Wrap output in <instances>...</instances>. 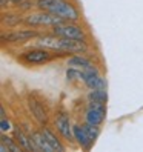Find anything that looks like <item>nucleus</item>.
<instances>
[{"label": "nucleus", "instance_id": "1", "mask_svg": "<svg viewBox=\"0 0 143 152\" xmlns=\"http://www.w3.org/2000/svg\"><path fill=\"white\" fill-rule=\"evenodd\" d=\"M57 56L63 57V56H69V54L68 52H62V51L57 52V51H51V49H46V48L37 46V48H32V49L22 52L19 60L26 63V65H45Z\"/></svg>", "mask_w": 143, "mask_h": 152}, {"label": "nucleus", "instance_id": "2", "mask_svg": "<svg viewBox=\"0 0 143 152\" xmlns=\"http://www.w3.org/2000/svg\"><path fill=\"white\" fill-rule=\"evenodd\" d=\"M63 22H65L63 19H60V17L51 14L48 11H42V10L37 12H29L23 19V23L28 26H32V28H37V26H56Z\"/></svg>", "mask_w": 143, "mask_h": 152}, {"label": "nucleus", "instance_id": "3", "mask_svg": "<svg viewBox=\"0 0 143 152\" xmlns=\"http://www.w3.org/2000/svg\"><path fill=\"white\" fill-rule=\"evenodd\" d=\"M52 34L65 39H74V40H86V34L82 26L76 25V22H63L56 26H52Z\"/></svg>", "mask_w": 143, "mask_h": 152}, {"label": "nucleus", "instance_id": "4", "mask_svg": "<svg viewBox=\"0 0 143 152\" xmlns=\"http://www.w3.org/2000/svg\"><path fill=\"white\" fill-rule=\"evenodd\" d=\"M85 118H86V123L100 126V124L105 121V118H106V103L89 100Z\"/></svg>", "mask_w": 143, "mask_h": 152}, {"label": "nucleus", "instance_id": "5", "mask_svg": "<svg viewBox=\"0 0 143 152\" xmlns=\"http://www.w3.org/2000/svg\"><path fill=\"white\" fill-rule=\"evenodd\" d=\"M39 32L35 29H14L8 34H2V40L5 43H25L28 40H32V39H37L39 37Z\"/></svg>", "mask_w": 143, "mask_h": 152}, {"label": "nucleus", "instance_id": "6", "mask_svg": "<svg viewBox=\"0 0 143 152\" xmlns=\"http://www.w3.org/2000/svg\"><path fill=\"white\" fill-rule=\"evenodd\" d=\"M82 71H83V83L88 86V89H106V80L95 66Z\"/></svg>", "mask_w": 143, "mask_h": 152}, {"label": "nucleus", "instance_id": "7", "mask_svg": "<svg viewBox=\"0 0 143 152\" xmlns=\"http://www.w3.org/2000/svg\"><path fill=\"white\" fill-rule=\"evenodd\" d=\"M56 128L60 132V135L63 137L66 141L74 140V126H71L69 118L65 112H60L56 117Z\"/></svg>", "mask_w": 143, "mask_h": 152}, {"label": "nucleus", "instance_id": "8", "mask_svg": "<svg viewBox=\"0 0 143 152\" xmlns=\"http://www.w3.org/2000/svg\"><path fill=\"white\" fill-rule=\"evenodd\" d=\"M28 108L32 114V117L35 118V121L40 123V124H45L48 120V112L46 109L43 108V104L40 102H37L34 97H29L28 98Z\"/></svg>", "mask_w": 143, "mask_h": 152}, {"label": "nucleus", "instance_id": "9", "mask_svg": "<svg viewBox=\"0 0 143 152\" xmlns=\"http://www.w3.org/2000/svg\"><path fill=\"white\" fill-rule=\"evenodd\" d=\"M29 138H31V143H32V149L34 151H45V152H52V146L49 145V141L45 138V135L37 131H34L32 134H29Z\"/></svg>", "mask_w": 143, "mask_h": 152}, {"label": "nucleus", "instance_id": "10", "mask_svg": "<svg viewBox=\"0 0 143 152\" xmlns=\"http://www.w3.org/2000/svg\"><path fill=\"white\" fill-rule=\"evenodd\" d=\"M74 140L77 141V145L82 149H85V151L91 149V143H89V138L86 135V131L83 126H74Z\"/></svg>", "mask_w": 143, "mask_h": 152}, {"label": "nucleus", "instance_id": "11", "mask_svg": "<svg viewBox=\"0 0 143 152\" xmlns=\"http://www.w3.org/2000/svg\"><path fill=\"white\" fill-rule=\"evenodd\" d=\"M68 66L71 68H77V69H88V68H92L94 63L89 58L80 56V54H76L73 57L68 58Z\"/></svg>", "mask_w": 143, "mask_h": 152}, {"label": "nucleus", "instance_id": "12", "mask_svg": "<svg viewBox=\"0 0 143 152\" xmlns=\"http://www.w3.org/2000/svg\"><path fill=\"white\" fill-rule=\"evenodd\" d=\"M14 137H15V141L19 143L23 149H26V151H34L29 135H26V134L22 131L20 126H14Z\"/></svg>", "mask_w": 143, "mask_h": 152}, {"label": "nucleus", "instance_id": "13", "mask_svg": "<svg viewBox=\"0 0 143 152\" xmlns=\"http://www.w3.org/2000/svg\"><path fill=\"white\" fill-rule=\"evenodd\" d=\"M40 131H42V134L45 135V138L49 141V145L52 146V149H54V151H65V146L62 145L60 140L57 138V135H56V134L52 132L49 128H46V126L43 124V128H42Z\"/></svg>", "mask_w": 143, "mask_h": 152}, {"label": "nucleus", "instance_id": "14", "mask_svg": "<svg viewBox=\"0 0 143 152\" xmlns=\"http://www.w3.org/2000/svg\"><path fill=\"white\" fill-rule=\"evenodd\" d=\"M88 100H94V102H108V92L106 89H89L88 92Z\"/></svg>", "mask_w": 143, "mask_h": 152}, {"label": "nucleus", "instance_id": "15", "mask_svg": "<svg viewBox=\"0 0 143 152\" xmlns=\"http://www.w3.org/2000/svg\"><path fill=\"white\" fill-rule=\"evenodd\" d=\"M62 0H37L35 2V6L42 11H48V12H52L59 6V3Z\"/></svg>", "mask_w": 143, "mask_h": 152}, {"label": "nucleus", "instance_id": "16", "mask_svg": "<svg viewBox=\"0 0 143 152\" xmlns=\"http://www.w3.org/2000/svg\"><path fill=\"white\" fill-rule=\"evenodd\" d=\"M83 128L86 131V135L89 138V143H91V146H92L95 143V140H97V137H99V134H100V128L97 126V124H91V123L83 124Z\"/></svg>", "mask_w": 143, "mask_h": 152}, {"label": "nucleus", "instance_id": "17", "mask_svg": "<svg viewBox=\"0 0 143 152\" xmlns=\"http://www.w3.org/2000/svg\"><path fill=\"white\" fill-rule=\"evenodd\" d=\"M23 19L19 14H2V23L5 26H10V28H14L19 23H22Z\"/></svg>", "mask_w": 143, "mask_h": 152}, {"label": "nucleus", "instance_id": "18", "mask_svg": "<svg viewBox=\"0 0 143 152\" xmlns=\"http://www.w3.org/2000/svg\"><path fill=\"white\" fill-rule=\"evenodd\" d=\"M0 143L6 145L8 148H10V151H12V152H20V151L23 149L15 140H11L10 137H6V134H5V132H2V140H0Z\"/></svg>", "mask_w": 143, "mask_h": 152}, {"label": "nucleus", "instance_id": "19", "mask_svg": "<svg viewBox=\"0 0 143 152\" xmlns=\"http://www.w3.org/2000/svg\"><path fill=\"white\" fill-rule=\"evenodd\" d=\"M66 78H68V82H77V80H82L83 82V71L69 66L66 71Z\"/></svg>", "mask_w": 143, "mask_h": 152}, {"label": "nucleus", "instance_id": "20", "mask_svg": "<svg viewBox=\"0 0 143 152\" xmlns=\"http://www.w3.org/2000/svg\"><path fill=\"white\" fill-rule=\"evenodd\" d=\"M32 5H34V3L31 2V0H25V2H22L20 5H17V8H19L20 11H26V10H31Z\"/></svg>", "mask_w": 143, "mask_h": 152}, {"label": "nucleus", "instance_id": "21", "mask_svg": "<svg viewBox=\"0 0 143 152\" xmlns=\"http://www.w3.org/2000/svg\"><path fill=\"white\" fill-rule=\"evenodd\" d=\"M11 128V123L8 118H2L0 120V129H2V132H6V131H10Z\"/></svg>", "mask_w": 143, "mask_h": 152}, {"label": "nucleus", "instance_id": "22", "mask_svg": "<svg viewBox=\"0 0 143 152\" xmlns=\"http://www.w3.org/2000/svg\"><path fill=\"white\" fill-rule=\"evenodd\" d=\"M10 5H12L11 0H2V8H3V10H5L6 6H10Z\"/></svg>", "mask_w": 143, "mask_h": 152}, {"label": "nucleus", "instance_id": "23", "mask_svg": "<svg viewBox=\"0 0 143 152\" xmlns=\"http://www.w3.org/2000/svg\"><path fill=\"white\" fill-rule=\"evenodd\" d=\"M0 114H2V118H6V112H5V108H3V106L0 108Z\"/></svg>", "mask_w": 143, "mask_h": 152}, {"label": "nucleus", "instance_id": "24", "mask_svg": "<svg viewBox=\"0 0 143 152\" xmlns=\"http://www.w3.org/2000/svg\"><path fill=\"white\" fill-rule=\"evenodd\" d=\"M12 2V5H20L22 2H25V0H11Z\"/></svg>", "mask_w": 143, "mask_h": 152}]
</instances>
